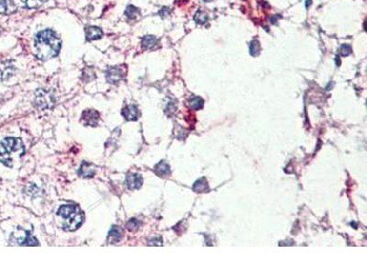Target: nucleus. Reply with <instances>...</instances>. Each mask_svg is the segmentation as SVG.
Returning <instances> with one entry per match:
<instances>
[{"label": "nucleus", "mask_w": 367, "mask_h": 275, "mask_svg": "<svg viewBox=\"0 0 367 275\" xmlns=\"http://www.w3.org/2000/svg\"><path fill=\"white\" fill-rule=\"evenodd\" d=\"M61 45V39L54 31H40L34 39L35 55L41 61H48L58 54Z\"/></svg>", "instance_id": "nucleus-1"}, {"label": "nucleus", "mask_w": 367, "mask_h": 275, "mask_svg": "<svg viewBox=\"0 0 367 275\" xmlns=\"http://www.w3.org/2000/svg\"><path fill=\"white\" fill-rule=\"evenodd\" d=\"M57 215L65 219L63 229L67 231L77 230L84 220V213L76 205H65L59 208Z\"/></svg>", "instance_id": "nucleus-2"}, {"label": "nucleus", "mask_w": 367, "mask_h": 275, "mask_svg": "<svg viewBox=\"0 0 367 275\" xmlns=\"http://www.w3.org/2000/svg\"><path fill=\"white\" fill-rule=\"evenodd\" d=\"M23 149L22 140L17 138H7L0 142V156L4 157L1 161L5 163L7 166L11 167L12 160L9 158L11 153H15Z\"/></svg>", "instance_id": "nucleus-3"}, {"label": "nucleus", "mask_w": 367, "mask_h": 275, "mask_svg": "<svg viewBox=\"0 0 367 275\" xmlns=\"http://www.w3.org/2000/svg\"><path fill=\"white\" fill-rule=\"evenodd\" d=\"M54 102H55V99H54V96H52L49 92L40 89L36 93L35 104L37 105L39 108L41 109L50 108L54 106Z\"/></svg>", "instance_id": "nucleus-4"}, {"label": "nucleus", "mask_w": 367, "mask_h": 275, "mask_svg": "<svg viewBox=\"0 0 367 275\" xmlns=\"http://www.w3.org/2000/svg\"><path fill=\"white\" fill-rule=\"evenodd\" d=\"M107 80L108 83L110 84H116L122 81L125 77V71L122 67L116 66V67H110L107 69Z\"/></svg>", "instance_id": "nucleus-5"}, {"label": "nucleus", "mask_w": 367, "mask_h": 275, "mask_svg": "<svg viewBox=\"0 0 367 275\" xmlns=\"http://www.w3.org/2000/svg\"><path fill=\"white\" fill-rule=\"evenodd\" d=\"M81 118H82V120L84 121L85 125L95 127L99 123L100 116L98 111L93 110V109H88V110H85L83 112Z\"/></svg>", "instance_id": "nucleus-6"}, {"label": "nucleus", "mask_w": 367, "mask_h": 275, "mask_svg": "<svg viewBox=\"0 0 367 275\" xmlns=\"http://www.w3.org/2000/svg\"><path fill=\"white\" fill-rule=\"evenodd\" d=\"M126 184L128 189H139L143 185V177L139 174H130L126 178Z\"/></svg>", "instance_id": "nucleus-7"}, {"label": "nucleus", "mask_w": 367, "mask_h": 275, "mask_svg": "<svg viewBox=\"0 0 367 275\" xmlns=\"http://www.w3.org/2000/svg\"><path fill=\"white\" fill-rule=\"evenodd\" d=\"M122 114L128 121H135L139 118V110L138 107L134 105H130L124 107L122 111Z\"/></svg>", "instance_id": "nucleus-8"}, {"label": "nucleus", "mask_w": 367, "mask_h": 275, "mask_svg": "<svg viewBox=\"0 0 367 275\" xmlns=\"http://www.w3.org/2000/svg\"><path fill=\"white\" fill-rule=\"evenodd\" d=\"M95 173H96L95 165H93L89 162H85V161L81 164L80 168L78 170V175L84 178H91L95 176Z\"/></svg>", "instance_id": "nucleus-9"}, {"label": "nucleus", "mask_w": 367, "mask_h": 275, "mask_svg": "<svg viewBox=\"0 0 367 275\" xmlns=\"http://www.w3.org/2000/svg\"><path fill=\"white\" fill-rule=\"evenodd\" d=\"M124 232L120 227H112L108 233L107 240L109 243H118L122 239Z\"/></svg>", "instance_id": "nucleus-10"}, {"label": "nucleus", "mask_w": 367, "mask_h": 275, "mask_svg": "<svg viewBox=\"0 0 367 275\" xmlns=\"http://www.w3.org/2000/svg\"><path fill=\"white\" fill-rule=\"evenodd\" d=\"M103 36V31L98 27H87L85 30V37L87 40H95L99 39Z\"/></svg>", "instance_id": "nucleus-11"}, {"label": "nucleus", "mask_w": 367, "mask_h": 275, "mask_svg": "<svg viewBox=\"0 0 367 275\" xmlns=\"http://www.w3.org/2000/svg\"><path fill=\"white\" fill-rule=\"evenodd\" d=\"M16 11V7L12 0H0V13L8 15Z\"/></svg>", "instance_id": "nucleus-12"}, {"label": "nucleus", "mask_w": 367, "mask_h": 275, "mask_svg": "<svg viewBox=\"0 0 367 275\" xmlns=\"http://www.w3.org/2000/svg\"><path fill=\"white\" fill-rule=\"evenodd\" d=\"M158 39L153 35H147L142 39V47L143 50H152L157 45Z\"/></svg>", "instance_id": "nucleus-13"}, {"label": "nucleus", "mask_w": 367, "mask_h": 275, "mask_svg": "<svg viewBox=\"0 0 367 275\" xmlns=\"http://www.w3.org/2000/svg\"><path fill=\"white\" fill-rule=\"evenodd\" d=\"M154 171H155L157 176L164 177V176H168L170 174V167L165 161L163 160L154 167Z\"/></svg>", "instance_id": "nucleus-14"}, {"label": "nucleus", "mask_w": 367, "mask_h": 275, "mask_svg": "<svg viewBox=\"0 0 367 275\" xmlns=\"http://www.w3.org/2000/svg\"><path fill=\"white\" fill-rule=\"evenodd\" d=\"M20 244L21 246H38V241L32 237L30 231H25V237L20 241Z\"/></svg>", "instance_id": "nucleus-15"}, {"label": "nucleus", "mask_w": 367, "mask_h": 275, "mask_svg": "<svg viewBox=\"0 0 367 275\" xmlns=\"http://www.w3.org/2000/svg\"><path fill=\"white\" fill-rule=\"evenodd\" d=\"M194 20L196 21V23L200 24V25H203L205 23L208 21V15L206 14L205 11L203 10H199L196 12L195 17H194Z\"/></svg>", "instance_id": "nucleus-16"}, {"label": "nucleus", "mask_w": 367, "mask_h": 275, "mask_svg": "<svg viewBox=\"0 0 367 275\" xmlns=\"http://www.w3.org/2000/svg\"><path fill=\"white\" fill-rule=\"evenodd\" d=\"M125 14L128 17V19H130L131 20H137L138 18L140 17V10L137 8H135L134 6H129L125 11Z\"/></svg>", "instance_id": "nucleus-17"}, {"label": "nucleus", "mask_w": 367, "mask_h": 275, "mask_svg": "<svg viewBox=\"0 0 367 275\" xmlns=\"http://www.w3.org/2000/svg\"><path fill=\"white\" fill-rule=\"evenodd\" d=\"M26 7L29 8H38L41 7L47 0H22Z\"/></svg>", "instance_id": "nucleus-18"}, {"label": "nucleus", "mask_w": 367, "mask_h": 275, "mask_svg": "<svg viewBox=\"0 0 367 275\" xmlns=\"http://www.w3.org/2000/svg\"><path fill=\"white\" fill-rule=\"evenodd\" d=\"M260 42L256 39L252 40L251 43H250V54H252V56H257L258 54H260Z\"/></svg>", "instance_id": "nucleus-19"}, {"label": "nucleus", "mask_w": 367, "mask_h": 275, "mask_svg": "<svg viewBox=\"0 0 367 275\" xmlns=\"http://www.w3.org/2000/svg\"><path fill=\"white\" fill-rule=\"evenodd\" d=\"M203 104H204V101H203V99L201 98H199V97H195V98H193L189 101V106H190V107L193 108V109H196V110L202 108Z\"/></svg>", "instance_id": "nucleus-20"}, {"label": "nucleus", "mask_w": 367, "mask_h": 275, "mask_svg": "<svg viewBox=\"0 0 367 275\" xmlns=\"http://www.w3.org/2000/svg\"><path fill=\"white\" fill-rule=\"evenodd\" d=\"M206 189H207V184H206V181L202 178L199 180L197 183H195L194 185V190L197 192H203L205 191Z\"/></svg>", "instance_id": "nucleus-21"}, {"label": "nucleus", "mask_w": 367, "mask_h": 275, "mask_svg": "<svg viewBox=\"0 0 367 275\" xmlns=\"http://www.w3.org/2000/svg\"><path fill=\"white\" fill-rule=\"evenodd\" d=\"M339 53L343 56H348L352 53V48L349 44H343L339 49Z\"/></svg>", "instance_id": "nucleus-22"}, {"label": "nucleus", "mask_w": 367, "mask_h": 275, "mask_svg": "<svg viewBox=\"0 0 367 275\" xmlns=\"http://www.w3.org/2000/svg\"><path fill=\"white\" fill-rule=\"evenodd\" d=\"M139 227H140V222L137 221L136 219H131L127 224V229L130 231H136L139 229Z\"/></svg>", "instance_id": "nucleus-23"}, {"label": "nucleus", "mask_w": 367, "mask_h": 275, "mask_svg": "<svg viewBox=\"0 0 367 275\" xmlns=\"http://www.w3.org/2000/svg\"><path fill=\"white\" fill-rule=\"evenodd\" d=\"M169 13H170V9H169L168 8H163L160 10V12H159V14H160L161 17H165V16L169 15Z\"/></svg>", "instance_id": "nucleus-24"}, {"label": "nucleus", "mask_w": 367, "mask_h": 275, "mask_svg": "<svg viewBox=\"0 0 367 275\" xmlns=\"http://www.w3.org/2000/svg\"><path fill=\"white\" fill-rule=\"evenodd\" d=\"M336 64L338 65V66H340V64H341V60H340V57L339 56H336Z\"/></svg>", "instance_id": "nucleus-25"}, {"label": "nucleus", "mask_w": 367, "mask_h": 275, "mask_svg": "<svg viewBox=\"0 0 367 275\" xmlns=\"http://www.w3.org/2000/svg\"><path fill=\"white\" fill-rule=\"evenodd\" d=\"M311 5V0H309V1H306V7L307 8L308 6H310Z\"/></svg>", "instance_id": "nucleus-26"}, {"label": "nucleus", "mask_w": 367, "mask_h": 275, "mask_svg": "<svg viewBox=\"0 0 367 275\" xmlns=\"http://www.w3.org/2000/svg\"><path fill=\"white\" fill-rule=\"evenodd\" d=\"M203 1H205V2H211L212 0H203Z\"/></svg>", "instance_id": "nucleus-27"}]
</instances>
